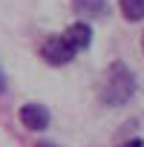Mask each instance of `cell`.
Here are the masks:
<instances>
[{
    "label": "cell",
    "instance_id": "1",
    "mask_svg": "<svg viewBox=\"0 0 144 147\" xmlns=\"http://www.w3.org/2000/svg\"><path fill=\"white\" fill-rule=\"evenodd\" d=\"M89 43H92V26L84 23V20H78V23L66 26L63 32H58V35H49L40 43L38 52H40V58L49 66H66V63L75 61L84 49H89Z\"/></svg>",
    "mask_w": 144,
    "mask_h": 147
},
{
    "label": "cell",
    "instance_id": "2",
    "mask_svg": "<svg viewBox=\"0 0 144 147\" xmlns=\"http://www.w3.org/2000/svg\"><path fill=\"white\" fill-rule=\"evenodd\" d=\"M135 95V75L124 61H112L104 72V81L98 87V98L107 107H124Z\"/></svg>",
    "mask_w": 144,
    "mask_h": 147
},
{
    "label": "cell",
    "instance_id": "3",
    "mask_svg": "<svg viewBox=\"0 0 144 147\" xmlns=\"http://www.w3.org/2000/svg\"><path fill=\"white\" fill-rule=\"evenodd\" d=\"M49 118H52V113H49V107H43V104H23L20 107V121H23V127L26 130H35V133H40V130H46L49 127Z\"/></svg>",
    "mask_w": 144,
    "mask_h": 147
},
{
    "label": "cell",
    "instance_id": "4",
    "mask_svg": "<svg viewBox=\"0 0 144 147\" xmlns=\"http://www.w3.org/2000/svg\"><path fill=\"white\" fill-rule=\"evenodd\" d=\"M107 9H110V0H72V12L84 23H92V20L104 18Z\"/></svg>",
    "mask_w": 144,
    "mask_h": 147
},
{
    "label": "cell",
    "instance_id": "5",
    "mask_svg": "<svg viewBox=\"0 0 144 147\" xmlns=\"http://www.w3.org/2000/svg\"><path fill=\"white\" fill-rule=\"evenodd\" d=\"M118 9H121L124 20H130V23L144 20V0H118Z\"/></svg>",
    "mask_w": 144,
    "mask_h": 147
},
{
    "label": "cell",
    "instance_id": "6",
    "mask_svg": "<svg viewBox=\"0 0 144 147\" xmlns=\"http://www.w3.org/2000/svg\"><path fill=\"white\" fill-rule=\"evenodd\" d=\"M118 147H144V141H141V138H127V141L118 144Z\"/></svg>",
    "mask_w": 144,
    "mask_h": 147
},
{
    "label": "cell",
    "instance_id": "7",
    "mask_svg": "<svg viewBox=\"0 0 144 147\" xmlns=\"http://www.w3.org/2000/svg\"><path fill=\"white\" fill-rule=\"evenodd\" d=\"M6 92V75H3V66H0V95Z\"/></svg>",
    "mask_w": 144,
    "mask_h": 147
},
{
    "label": "cell",
    "instance_id": "8",
    "mask_svg": "<svg viewBox=\"0 0 144 147\" xmlns=\"http://www.w3.org/2000/svg\"><path fill=\"white\" fill-rule=\"evenodd\" d=\"M38 147H55L52 141H38Z\"/></svg>",
    "mask_w": 144,
    "mask_h": 147
},
{
    "label": "cell",
    "instance_id": "9",
    "mask_svg": "<svg viewBox=\"0 0 144 147\" xmlns=\"http://www.w3.org/2000/svg\"><path fill=\"white\" fill-rule=\"evenodd\" d=\"M141 49H144V38H141Z\"/></svg>",
    "mask_w": 144,
    "mask_h": 147
}]
</instances>
